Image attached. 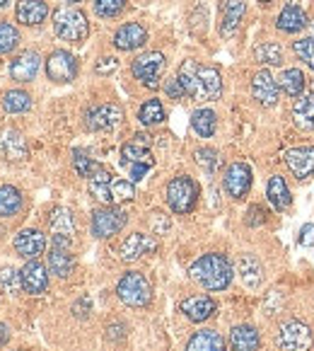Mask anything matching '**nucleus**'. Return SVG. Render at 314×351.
I'll return each mask as SVG.
<instances>
[{
	"instance_id": "nucleus-1",
	"label": "nucleus",
	"mask_w": 314,
	"mask_h": 351,
	"mask_svg": "<svg viewBox=\"0 0 314 351\" xmlns=\"http://www.w3.org/2000/svg\"><path fill=\"white\" fill-rule=\"evenodd\" d=\"M176 80L184 88V95L196 102H215L222 95V75L218 68L213 66H203V63L194 61H184L179 66L176 73Z\"/></svg>"
},
{
	"instance_id": "nucleus-2",
	"label": "nucleus",
	"mask_w": 314,
	"mask_h": 351,
	"mask_svg": "<svg viewBox=\"0 0 314 351\" xmlns=\"http://www.w3.org/2000/svg\"><path fill=\"white\" fill-rule=\"evenodd\" d=\"M189 276L206 291H225L232 284V264L225 254H201L189 267Z\"/></svg>"
},
{
	"instance_id": "nucleus-3",
	"label": "nucleus",
	"mask_w": 314,
	"mask_h": 351,
	"mask_svg": "<svg viewBox=\"0 0 314 351\" xmlns=\"http://www.w3.org/2000/svg\"><path fill=\"white\" fill-rule=\"evenodd\" d=\"M53 32L61 42L68 44H83L90 34L88 15L77 8H58L53 12Z\"/></svg>"
},
{
	"instance_id": "nucleus-4",
	"label": "nucleus",
	"mask_w": 314,
	"mask_h": 351,
	"mask_svg": "<svg viewBox=\"0 0 314 351\" xmlns=\"http://www.w3.org/2000/svg\"><path fill=\"white\" fill-rule=\"evenodd\" d=\"M116 295L131 308H145L153 300V284L143 271H126L116 284Z\"/></svg>"
},
{
	"instance_id": "nucleus-5",
	"label": "nucleus",
	"mask_w": 314,
	"mask_h": 351,
	"mask_svg": "<svg viewBox=\"0 0 314 351\" xmlns=\"http://www.w3.org/2000/svg\"><path fill=\"white\" fill-rule=\"evenodd\" d=\"M198 184H196L191 177L179 175L167 184V204L174 213H191L196 208V202H198Z\"/></svg>"
},
{
	"instance_id": "nucleus-6",
	"label": "nucleus",
	"mask_w": 314,
	"mask_h": 351,
	"mask_svg": "<svg viewBox=\"0 0 314 351\" xmlns=\"http://www.w3.org/2000/svg\"><path fill=\"white\" fill-rule=\"evenodd\" d=\"M276 344L280 351H309L314 344V335L302 320H285L276 332Z\"/></svg>"
},
{
	"instance_id": "nucleus-7",
	"label": "nucleus",
	"mask_w": 314,
	"mask_h": 351,
	"mask_svg": "<svg viewBox=\"0 0 314 351\" xmlns=\"http://www.w3.org/2000/svg\"><path fill=\"white\" fill-rule=\"evenodd\" d=\"M126 223H129V213L124 208H116V206L97 208L92 213V235L99 240L114 238V235H119L124 230Z\"/></svg>"
},
{
	"instance_id": "nucleus-8",
	"label": "nucleus",
	"mask_w": 314,
	"mask_h": 351,
	"mask_svg": "<svg viewBox=\"0 0 314 351\" xmlns=\"http://www.w3.org/2000/svg\"><path fill=\"white\" fill-rule=\"evenodd\" d=\"M165 63H167L165 53L148 51L135 58L133 66H131V73H133L135 80H140L145 88L155 90V88H160V75H162V71H165Z\"/></svg>"
},
{
	"instance_id": "nucleus-9",
	"label": "nucleus",
	"mask_w": 314,
	"mask_h": 351,
	"mask_svg": "<svg viewBox=\"0 0 314 351\" xmlns=\"http://www.w3.org/2000/svg\"><path fill=\"white\" fill-rule=\"evenodd\" d=\"M47 75L53 83H73L77 75V58L66 49H56L47 58Z\"/></svg>"
},
{
	"instance_id": "nucleus-10",
	"label": "nucleus",
	"mask_w": 314,
	"mask_h": 351,
	"mask_svg": "<svg viewBox=\"0 0 314 351\" xmlns=\"http://www.w3.org/2000/svg\"><path fill=\"white\" fill-rule=\"evenodd\" d=\"M222 186H225L227 197L232 199H244L252 189V167L247 162H232L225 170V177H222Z\"/></svg>"
},
{
	"instance_id": "nucleus-11",
	"label": "nucleus",
	"mask_w": 314,
	"mask_h": 351,
	"mask_svg": "<svg viewBox=\"0 0 314 351\" xmlns=\"http://www.w3.org/2000/svg\"><path fill=\"white\" fill-rule=\"evenodd\" d=\"M124 119V109L119 104H99V107H92L85 112V126L90 131H109Z\"/></svg>"
},
{
	"instance_id": "nucleus-12",
	"label": "nucleus",
	"mask_w": 314,
	"mask_h": 351,
	"mask_svg": "<svg viewBox=\"0 0 314 351\" xmlns=\"http://www.w3.org/2000/svg\"><path fill=\"white\" fill-rule=\"evenodd\" d=\"M283 160L295 180H307L314 175V145H300V148L285 150Z\"/></svg>"
},
{
	"instance_id": "nucleus-13",
	"label": "nucleus",
	"mask_w": 314,
	"mask_h": 351,
	"mask_svg": "<svg viewBox=\"0 0 314 351\" xmlns=\"http://www.w3.org/2000/svg\"><path fill=\"white\" fill-rule=\"evenodd\" d=\"M49 228H51L53 235V247H70V240L75 235V223H73L68 208H53L51 216H49Z\"/></svg>"
},
{
	"instance_id": "nucleus-14",
	"label": "nucleus",
	"mask_w": 314,
	"mask_h": 351,
	"mask_svg": "<svg viewBox=\"0 0 314 351\" xmlns=\"http://www.w3.org/2000/svg\"><path fill=\"white\" fill-rule=\"evenodd\" d=\"M280 88L276 83V77L268 71H259L252 80V97L257 99L261 107H276L278 104Z\"/></svg>"
},
{
	"instance_id": "nucleus-15",
	"label": "nucleus",
	"mask_w": 314,
	"mask_h": 351,
	"mask_svg": "<svg viewBox=\"0 0 314 351\" xmlns=\"http://www.w3.org/2000/svg\"><path fill=\"white\" fill-rule=\"evenodd\" d=\"M157 250V240L153 235H145V232H131L129 238L121 243L119 257L124 262H135V259L145 257V254L155 252Z\"/></svg>"
},
{
	"instance_id": "nucleus-16",
	"label": "nucleus",
	"mask_w": 314,
	"mask_h": 351,
	"mask_svg": "<svg viewBox=\"0 0 314 351\" xmlns=\"http://www.w3.org/2000/svg\"><path fill=\"white\" fill-rule=\"evenodd\" d=\"M47 250V235L36 228H25L15 235V252L25 259H36Z\"/></svg>"
},
{
	"instance_id": "nucleus-17",
	"label": "nucleus",
	"mask_w": 314,
	"mask_h": 351,
	"mask_svg": "<svg viewBox=\"0 0 314 351\" xmlns=\"http://www.w3.org/2000/svg\"><path fill=\"white\" fill-rule=\"evenodd\" d=\"M20 284L27 293L31 295H39L49 289V274H47V267L42 262H36V259H29V262L22 267L20 271Z\"/></svg>"
},
{
	"instance_id": "nucleus-18",
	"label": "nucleus",
	"mask_w": 314,
	"mask_h": 351,
	"mask_svg": "<svg viewBox=\"0 0 314 351\" xmlns=\"http://www.w3.org/2000/svg\"><path fill=\"white\" fill-rule=\"evenodd\" d=\"M148 42V29L140 22H126L114 34V47L119 51H135Z\"/></svg>"
},
{
	"instance_id": "nucleus-19",
	"label": "nucleus",
	"mask_w": 314,
	"mask_h": 351,
	"mask_svg": "<svg viewBox=\"0 0 314 351\" xmlns=\"http://www.w3.org/2000/svg\"><path fill=\"white\" fill-rule=\"evenodd\" d=\"M148 136L138 134L131 143H126L124 148H121V165L126 167H133V165H148L153 167L155 165V158L153 153H150L148 148Z\"/></svg>"
},
{
	"instance_id": "nucleus-20",
	"label": "nucleus",
	"mask_w": 314,
	"mask_h": 351,
	"mask_svg": "<svg viewBox=\"0 0 314 351\" xmlns=\"http://www.w3.org/2000/svg\"><path fill=\"white\" fill-rule=\"evenodd\" d=\"M179 310L184 313V317H189L191 322H206L208 317L215 315L218 303L211 298V295H191V298L181 300Z\"/></svg>"
},
{
	"instance_id": "nucleus-21",
	"label": "nucleus",
	"mask_w": 314,
	"mask_h": 351,
	"mask_svg": "<svg viewBox=\"0 0 314 351\" xmlns=\"http://www.w3.org/2000/svg\"><path fill=\"white\" fill-rule=\"evenodd\" d=\"M244 12H247V5L244 0H222L220 5V34L222 36H232L239 29L244 20Z\"/></svg>"
},
{
	"instance_id": "nucleus-22",
	"label": "nucleus",
	"mask_w": 314,
	"mask_h": 351,
	"mask_svg": "<svg viewBox=\"0 0 314 351\" xmlns=\"http://www.w3.org/2000/svg\"><path fill=\"white\" fill-rule=\"evenodd\" d=\"M39 66H42V56L36 51H22L15 61L10 63V75L17 83H31L39 73Z\"/></svg>"
},
{
	"instance_id": "nucleus-23",
	"label": "nucleus",
	"mask_w": 314,
	"mask_h": 351,
	"mask_svg": "<svg viewBox=\"0 0 314 351\" xmlns=\"http://www.w3.org/2000/svg\"><path fill=\"white\" fill-rule=\"evenodd\" d=\"M15 17H17V22H22V25H29V27L42 25V22L49 17L47 0H20L15 8Z\"/></svg>"
},
{
	"instance_id": "nucleus-24",
	"label": "nucleus",
	"mask_w": 314,
	"mask_h": 351,
	"mask_svg": "<svg viewBox=\"0 0 314 351\" xmlns=\"http://www.w3.org/2000/svg\"><path fill=\"white\" fill-rule=\"evenodd\" d=\"M276 27L285 34H298L307 27V12L300 5H285L276 17Z\"/></svg>"
},
{
	"instance_id": "nucleus-25",
	"label": "nucleus",
	"mask_w": 314,
	"mask_h": 351,
	"mask_svg": "<svg viewBox=\"0 0 314 351\" xmlns=\"http://www.w3.org/2000/svg\"><path fill=\"white\" fill-rule=\"evenodd\" d=\"M186 351H227V344L222 339L220 332L215 330H198L194 332L189 341H186Z\"/></svg>"
},
{
	"instance_id": "nucleus-26",
	"label": "nucleus",
	"mask_w": 314,
	"mask_h": 351,
	"mask_svg": "<svg viewBox=\"0 0 314 351\" xmlns=\"http://www.w3.org/2000/svg\"><path fill=\"white\" fill-rule=\"evenodd\" d=\"M230 346H232V351H259L261 337H259L257 327L237 325V327H232V332H230Z\"/></svg>"
},
{
	"instance_id": "nucleus-27",
	"label": "nucleus",
	"mask_w": 314,
	"mask_h": 351,
	"mask_svg": "<svg viewBox=\"0 0 314 351\" xmlns=\"http://www.w3.org/2000/svg\"><path fill=\"white\" fill-rule=\"evenodd\" d=\"M112 182H114V177L109 175L107 170H104L102 165L94 170V175L88 180V184H90V194H92L97 202H102V204H107V206H112L114 204V199H112Z\"/></svg>"
},
{
	"instance_id": "nucleus-28",
	"label": "nucleus",
	"mask_w": 314,
	"mask_h": 351,
	"mask_svg": "<svg viewBox=\"0 0 314 351\" xmlns=\"http://www.w3.org/2000/svg\"><path fill=\"white\" fill-rule=\"evenodd\" d=\"M239 279L252 291H257L263 284V267L254 254H242V259H239Z\"/></svg>"
},
{
	"instance_id": "nucleus-29",
	"label": "nucleus",
	"mask_w": 314,
	"mask_h": 351,
	"mask_svg": "<svg viewBox=\"0 0 314 351\" xmlns=\"http://www.w3.org/2000/svg\"><path fill=\"white\" fill-rule=\"evenodd\" d=\"M268 202L273 204V208L276 211H285V208L293 204V197H290V186L285 184V177L280 175H273L271 180H268Z\"/></svg>"
},
{
	"instance_id": "nucleus-30",
	"label": "nucleus",
	"mask_w": 314,
	"mask_h": 351,
	"mask_svg": "<svg viewBox=\"0 0 314 351\" xmlns=\"http://www.w3.org/2000/svg\"><path fill=\"white\" fill-rule=\"evenodd\" d=\"M73 269H75V259H73L70 250L68 247H51L49 252V271L61 279L73 274Z\"/></svg>"
},
{
	"instance_id": "nucleus-31",
	"label": "nucleus",
	"mask_w": 314,
	"mask_h": 351,
	"mask_svg": "<svg viewBox=\"0 0 314 351\" xmlns=\"http://www.w3.org/2000/svg\"><path fill=\"white\" fill-rule=\"evenodd\" d=\"M304 85H307V80H304V73L300 71V68H285L278 77V88L283 90L288 97H302Z\"/></svg>"
},
{
	"instance_id": "nucleus-32",
	"label": "nucleus",
	"mask_w": 314,
	"mask_h": 351,
	"mask_svg": "<svg viewBox=\"0 0 314 351\" xmlns=\"http://www.w3.org/2000/svg\"><path fill=\"white\" fill-rule=\"evenodd\" d=\"M191 129L201 136V138H211L218 129V114L213 109H196L191 114Z\"/></svg>"
},
{
	"instance_id": "nucleus-33",
	"label": "nucleus",
	"mask_w": 314,
	"mask_h": 351,
	"mask_svg": "<svg viewBox=\"0 0 314 351\" xmlns=\"http://www.w3.org/2000/svg\"><path fill=\"white\" fill-rule=\"evenodd\" d=\"M293 119L300 129L304 131H314V93L304 95L295 102L293 107Z\"/></svg>"
},
{
	"instance_id": "nucleus-34",
	"label": "nucleus",
	"mask_w": 314,
	"mask_h": 351,
	"mask_svg": "<svg viewBox=\"0 0 314 351\" xmlns=\"http://www.w3.org/2000/svg\"><path fill=\"white\" fill-rule=\"evenodd\" d=\"M22 208V191L12 184L0 186V218H10L20 213Z\"/></svg>"
},
{
	"instance_id": "nucleus-35",
	"label": "nucleus",
	"mask_w": 314,
	"mask_h": 351,
	"mask_svg": "<svg viewBox=\"0 0 314 351\" xmlns=\"http://www.w3.org/2000/svg\"><path fill=\"white\" fill-rule=\"evenodd\" d=\"M254 58L263 66H280L283 63V49L278 42H261L254 49Z\"/></svg>"
},
{
	"instance_id": "nucleus-36",
	"label": "nucleus",
	"mask_w": 314,
	"mask_h": 351,
	"mask_svg": "<svg viewBox=\"0 0 314 351\" xmlns=\"http://www.w3.org/2000/svg\"><path fill=\"white\" fill-rule=\"evenodd\" d=\"M0 150H3V155L10 158V160H20L27 153L25 138H22L17 131H8V134H3V138H0Z\"/></svg>"
},
{
	"instance_id": "nucleus-37",
	"label": "nucleus",
	"mask_w": 314,
	"mask_h": 351,
	"mask_svg": "<svg viewBox=\"0 0 314 351\" xmlns=\"http://www.w3.org/2000/svg\"><path fill=\"white\" fill-rule=\"evenodd\" d=\"M138 119L143 126H155L165 121V107H162L160 99H148V102L140 104L138 109Z\"/></svg>"
},
{
	"instance_id": "nucleus-38",
	"label": "nucleus",
	"mask_w": 314,
	"mask_h": 351,
	"mask_svg": "<svg viewBox=\"0 0 314 351\" xmlns=\"http://www.w3.org/2000/svg\"><path fill=\"white\" fill-rule=\"evenodd\" d=\"M3 109L10 114H22L31 109V97L25 93V90H8L3 95Z\"/></svg>"
},
{
	"instance_id": "nucleus-39",
	"label": "nucleus",
	"mask_w": 314,
	"mask_h": 351,
	"mask_svg": "<svg viewBox=\"0 0 314 351\" xmlns=\"http://www.w3.org/2000/svg\"><path fill=\"white\" fill-rule=\"evenodd\" d=\"M17 44H20V32H17L10 22L3 20L0 22V56H3V53L15 51Z\"/></svg>"
},
{
	"instance_id": "nucleus-40",
	"label": "nucleus",
	"mask_w": 314,
	"mask_h": 351,
	"mask_svg": "<svg viewBox=\"0 0 314 351\" xmlns=\"http://www.w3.org/2000/svg\"><path fill=\"white\" fill-rule=\"evenodd\" d=\"M194 158L206 175H213V172L218 170V165H220V155H218V150H213V148H198L194 153Z\"/></svg>"
},
{
	"instance_id": "nucleus-41",
	"label": "nucleus",
	"mask_w": 314,
	"mask_h": 351,
	"mask_svg": "<svg viewBox=\"0 0 314 351\" xmlns=\"http://www.w3.org/2000/svg\"><path fill=\"white\" fill-rule=\"evenodd\" d=\"M92 8L99 17L109 20V17H119L126 8V0H92Z\"/></svg>"
},
{
	"instance_id": "nucleus-42",
	"label": "nucleus",
	"mask_w": 314,
	"mask_h": 351,
	"mask_svg": "<svg viewBox=\"0 0 314 351\" xmlns=\"http://www.w3.org/2000/svg\"><path fill=\"white\" fill-rule=\"evenodd\" d=\"M73 165H75V172L80 177H85V180H90V177L94 175V170H97V162L90 158L85 150H73Z\"/></svg>"
},
{
	"instance_id": "nucleus-43",
	"label": "nucleus",
	"mask_w": 314,
	"mask_h": 351,
	"mask_svg": "<svg viewBox=\"0 0 314 351\" xmlns=\"http://www.w3.org/2000/svg\"><path fill=\"white\" fill-rule=\"evenodd\" d=\"M112 199L114 204L133 202L135 199V186L131 180H114L112 182Z\"/></svg>"
},
{
	"instance_id": "nucleus-44",
	"label": "nucleus",
	"mask_w": 314,
	"mask_h": 351,
	"mask_svg": "<svg viewBox=\"0 0 314 351\" xmlns=\"http://www.w3.org/2000/svg\"><path fill=\"white\" fill-rule=\"evenodd\" d=\"M293 51L300 61H304V66H309L314 71V39L312 36H304V39H295Z\"/></svg>"
},
{
	"instance_id": "nucleus-45",
	"label": "nucleus",
	"mask_w": 314,
	"mask_h": 351,
	"mask_svg": "<svg viewBox=\"0 0 314 351\" xmlns=\"http://www.w3.org/2000/svg\"><path fill=\"white\" fill-rule=\"evenodd\" d=\"M0 286H3V291H8V293H17V291L22 289L20 284V274H17L15 269H3L0 271Z\"/></svg>"
},
{
	"instance_id": "nucleus-46",
	"label": "nucleus",
	"mask_w": 314,
	"mask_h": 351,
	"mask_svg": "<svg viewBox=\"0 0 314 351\" xmlns=\"http://www.w3.org/2000/svg\"><path fill=\"white\" fill-rule=\"evenodd\" d=\"M116 68H119V61H116V58H114V56H102L97 61V66H94V71H97L99 75H112Z\"/></svg>"
},
{
	"instance_id": "nucleus-47",
	"label": "nucleus",
	"mask_w": 314,
	"mask_h": 351,
	"mask_svg": "<svg viewBox=\"0 0 314 351\" xmlns=\"http://www.w3.org/2000/svg\"><path fill=\"white\" fill-rule=\"evenodd\" d=\"M165 93L170 95L172 99L186 97V95H184V88L179 85V80H176V77H170V80H167V83H165Z\"/></svg>"
},
{
	"instance_id": "nucleus-48",
	"label": "nucleus",
	"mask_w": 314,
	"mask_h": 351,
	"mask_svg": "<svg viewBox=\"0 0 314 351\" xmlns=\"http://www.w3.org/2000/svg\"><path fill=\"white\" fill-rule=\"evenodd\" d=\"M300 245H304V247L314 245V223H304L300 228Z\"/></svg>"
},
{
	"instance_id": "nucleus-49",
	"label": "nucleus",
	"mask_w": 314,
	"mask_h": 351,
	"mask_svg": "<svg viewBox=\"0 0 314 351\" xmlns=\"http://www.w3.org/2000/svg\"><path fill=\"white\" fill-rule=\"evenodd\" d=\"M247 216H249V218H247L249 226H261V223L266 221V211H263L261 206H252V208L247 211Z\"/></svg>"
},
{
	"instance_id": "nucleus-50",
	"label": "nucleus",
	"mask_w": 314,
	"mask_h": 351,
	"mask_svg": "<svg viewBox=\"0 0 314 351\" xmlns=\"http://www.w3.org/2000/svg\"><path fill=\"white\" fill-rule=\"evenodd\" d=\"M124 337H126V327L124 325L109 327V339H124Z\"/></svg>"
},
{
	"instance_id": "nucleus-51",
	"label": "nucleus",
	"mask_w": 314,
	"mask_h": 351,
	"mask_svg": "<svg viewBox=\"0 0 314 351\" xmlns=\"http://www.w3.org/2000/svg\"><path fill=\"white\" fill-rule=\"evenodd\" d=\"M8 339H10V330H8V325L0 322V346L8 344Z\"/></svg>"
},
{
	"instance_id": "nucleus-52",
	"label": "nucleus",
	"mask_w": 314,
	"mask_h": 351,
	"mask_svg": "<svg viewBox=\"0 0 314 351\" xmlns=\"http://www.w3.org/2000/svg\"><path fill=\"white\" fill-rule=\"evenodd\" d=\"M8 5V0H0V8H5Z\"/></svg>"
},
{
	"instance_id": "nucleus-53",
	"label": "nucleus",
	"mask_w": 314,
	"mask_h": 351,
	"mask_svg": "<svg viewBox=\"0 0 314 351\" xmlns=\"http://www.w3.org/2000/svg\"><path fill=\"white\" fill-rule=\"evenodd\" d=\"M259 3H263V5H268V3H273V0H259Z\"/></svg>"
},
{
	"instance_id": "nucleus-54",
	"label": "nucleus",
	"mask_w": 314,
	"mask_h": 351,
	"mask_svg": "<svg viewBox=\"0 0 314 351\" xmlns=\"http://www.w3.org/2000/svg\"><path fill=\"white\" fill-rule=\"evenodd\" d=\"M68 3H80V0H68Z\"/></svg>"
},
{
	"instance_id": "nucleus-55",
	"label": "nucleus",
	"mask_w": 314,
	"mask_h": 351,
	"mask_svg": "<svg viewBox=\"0 0 314 351\" xmlns=\"http://www.w3.org/2000/svg\"><path fill=\"white\" fill-rule=\"evenodd\" d=\"M312 32H314V25H312ZM312 39H314V36H312Z\"/></svg>"
}]
</instances>
